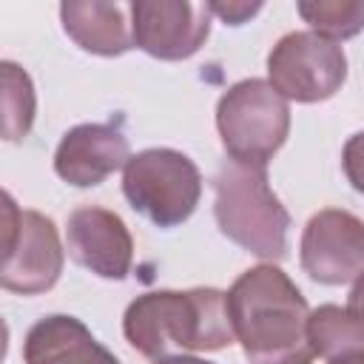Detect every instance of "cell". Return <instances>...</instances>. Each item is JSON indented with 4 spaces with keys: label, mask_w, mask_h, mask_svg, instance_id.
Returning a JSON list of instances; mask_svg holds the SVG:
<instances>
[{
    "label": "cell",
    "mask_w": 364,
    "mask_h": 364,
    "mask_svg": "<svg viewBox=\"0 0 364 364\" xmlns=\"http://www.w3.org/2000/svg\"><path fill=\"white\" fill-rule=\"evenodd\" d=\"M228 313L250 364H313L310 307L279 264L245 270L228 290Z\"/></svg>",
    "instance_id": "obj_1"
},
{
    "label": "cell",
    "mask_w": 364,
    "mask_h": 364,
    "mask_svg": "<svg viewBox=\"0 0 364 364\" xmlns=\"http://www.w3.org/2000/svg\"><path fill=\"white\" fill-rule=\"evenodd\" d=\"M128 344L145 358L213 353L236 341L228 293L216 287L151 290L136 296L122 316Z\"/></svg>",
    "instance_id": "obj_2"
},
{
    "label": "cell",
    "mask_w": 364,
    "mask_h": 364,
    "mask_svg": "<svg viewBox=\"0 0 364 364\" xmlns=\"http://www.w3.org/2000/svg\"><path fill=\"white\" fill-rule=\"evenodd\" d=\"M213 216L242 250L264 262L287 256L290 213L273 193L264 168L225 162L213 176Z\"/></svg>",
    "instance_id": "obj_3"
},
{
    "label": "cell",
    "mask_w": 364,
    "mask_h": 364,
    "mask_svg": "<svg viewBox=\"0 0 364 364\" xmlns=\"http://www.w3.org/2000/svg\"><path fill=\"white\" fill-rule=\"evenodd\" d=\"M216 128L230 162L267 168L287 142L290 105L267 80H239L216 102Z\"/></svg>",
    "instance_id": "obj_4"
},
{
    "label": "cell",
    "mask_w": 364,
    "mask_h": 364,
    "mask_svg": "<svg viewBox=\"0 0 364 364\" xmlns=\"http://www.w3.org/2000/svg\"><path fill=\"white\" fill-rule=\"evenodd\" d=\"M122 193L136 213L168 230L193 216L202 199V173L182 151L148 148L122 168Z\"/></svg>",
    "instance_id": "obj_5"
},
{
    "label": "cell",
    "mask_w": 364,
    "mask_h": 364,
    "mask_svg": "<svg viewBox=\"0 0 364 364\" xmlns=\"http://www.w3.org/2000/svg\"><path fill=\"white\" fill-rule=\"evenodd\" d=\"M65 250L57 225L40 210H23L6 193L3 205V270L0 284L9 293L37 296L57 284Z\"/></svg>",
    "instance_id": "obj_6"
},
{
    "label": "cell",
    "mask_w": 364,
    "mask_h": 364,
    "mask_svg": "<svg viewBox=\"0 0 364 364\" xmlns=\"http://www.w3.org/2000/svg\"><path fill=\"white\" fill-rule=\"evenodd\" d=\"M347 80V54L316 31H290L267 54V82L293 102H324Z\"/></svg>",
    "instance_id": "obj_7"
},
{
    "label": "cell",
    "mask_w": 364,
    "mask_h": 364,
    "mask_svg": "<svg viewBox=\"0 0 364 364\" xmlns=\"http://www.w3.org/2000/svg\"><path fill=\"white\" fill-rule=\"evenodd\" d=\"M128 14L134 46L165 63L193 57L205 46L213 20L208 3L191 0H136L128 6Z\"/></svg>",
    "instance_id": "obj_8"
},
{
    "label": "cell",
    "mask_w": 364,
    "mask_h": 364,
    "mask_svg": "<svg viewBox=\"0 0 364 364\" xmlns=\"http://www.w3.org/2000/svg\"><path fill=\"white\" fill-rule=\"evenodd\" d=\"M304 273L318 284H347L364 273V222L341 208L310 216L299 242Z\"/></svg>",
    "instance_id": "obj_9"
},
{
    "label": "cell",
    "mask_w": 364,
    "mask_h": 364,
    "mask_svg": "<svg viewBox=\"0 0 364 364\" xmlns=\"http://www.w3.org/2000/svg\"><path fill=\"white\" fill-rule=\"evenodd\" d=\"M68 256L100 279L122 282L131 273L134 239L119 213L108 208H77L65 225Z\"/></svg>",
    "instance_id": "obj_10"
},
{
    "label": "cell",
    "mask_w": 364,
    "mask_h": 364,
    "mask_svg": "<svg viewBox=\"0 0 364 364\" xmlns=\"http://www.w3.org/2000/svg\"><path fill=\"white\" fill-rule=\"evenodd\" d=\"M131 159L128 136L102 122H82L63 134L54 151V171L74 188H94Z\"/></svg>",
    "instance_id": "obj_11"
},
{
    "label": "cell",
    "mask_w": 364,
    "mask_h": 364,
    "mask_svg": "<svg viewBox=\"0 0 364 364\" xmlns=\"http://www.w3.org/2000/svg\"><path fill=\"white\" fill-rule=\"evenodd\" d=\"M26 364H119L97 336L74 316L54 313L34 321L23 338Z\"/></svg>",
    "instance_id": "obj_12"
},
{
    "label": "cell",
    "mask_w": 364,
    "mask_h": 364,
    "mask_svg": "<svg viewBox=\"0 0 364 364\" xmlns=\"http://www.w3.org/2000/svg\"><path fill=\"white\" fill-rule=\"evenodd\" d=\"M128 6L100 0H65L60 20L65 34L88 54L119 57L134 48V28L125 20Z\"/></svg>",
    "instance_id": "obj_13"
},
{
    "label": "cell",
    "mask_w": 364,
    "mask_h": 364,
    "mask_svg": "<svg viewBox=\"0 0 364 364\" xmlns=\"http://www.w3.org/2000/svg\"><path fill=\"white\" fill-rule=\"evenodd\" d=\"M307 338L313 344V353L321 355L327 364L364 358V324H358V318H353L347 307L321 304L310 310Z\"/></svg>",
    "instance_id": "obj_14"
},
{
    "label": "cell",
    "mask_w": 364,
    "mask_h": 364,
    "mask_svg": "<svg viewBox=\"0 0 364 364\" xmlns=\"http://www.w3.org/2000/svg\"><path fill=\"white\" fill-rule=\"evenodd\" d=\"M0 77H3V136L9 142H20L23 136H28L34 125V111H37L34 82L11 60L0 63Z\"/></svg>",
    "instance_id": "obj_15"
},
{
    "label": "cell",
    "mask_w": 364,
    "mask_h": 364,
    "mask_svg": "<svg viewBox=\"0 0 364 364\" xmlns=\"http://www.w3.org/2000/svg\"><path fill=\"white\" fill-rule=\"evenodd\" d=\"M296 11L310 31L333 43L364 31V0H301Z\"/></svg>",
    "instance_id": "obj_16"
},
{
    "label": "cell",
    "mask_w": 364,
    "mask_h": 364,
    "mask_svg": "<svg viewBox=\"0 0 364 364\" xmlns=\"http://www.w3.org/2000/svg\"><path fill=\"white\" fill-rule=\"evenodd\" d=\"M341 168H344L347 182H350L358 193H364V131L353 134V136L344 142Z\"/></svg>",
    "instance_id": "obj_17"
},
{
    "label": "cell",
    "mask_w": 364,
    "mask_h": 364,
    "mask_svg": "<svg viewBox=\"0 0 364 364\" xmlns=\"http://www.w3.org/2000/svg\"><path fill=\"white\" fill-rule=\"evenodd\" d=\"M208 6L213 17H219L225 26H242L264 9V3H247V0H228V3H208Z\"/></svg>",
    "instance_id": "obj_18"
},
{
    "label": "cell",
    "mask_w": 364,
    "mask_h": 364,
    "mask_svg": "<svg viewBox=\"0 0 364 364\" xmlns=\"http://www.w3.org/2000/svg\"><path fill=\"white\" fill-rule=\"evenodd\" d=\"M347 310L353 313V318H358V324H364V273L353 282V290L347 296Z\"/></svg>",
    "instance_id": "obj_19"
},
{
    "label": "cell",
    "mask_w": 364,
    "mask_h": 364,
    "mask_svg": "<svg viewBox=\"0 0 364 364\" xmlns=\"http://www.w3.org/2000/svg\"><path fill=\"white\" fill-rule=\"evenodd\" d=\"M156 364H213V361H205L196 355H168V358H159Z\"/></svg>",
    "instance_id": "obj_20"
},
{
    "label": "cell",
    "mask_w": 364,
    "mask_h": 364,
    "mask_svg": "<svg viewBox=\"0 0 364 364\" xmlns=\"http://www.w3.org/2000/svg\"><path fill=\"white\" fill-rule=\"evenodd\" d=\"M330 364H364V358H350V361H330Z\"/></svg>",
    "instance_id": "obj_21"
}]
</instances>
